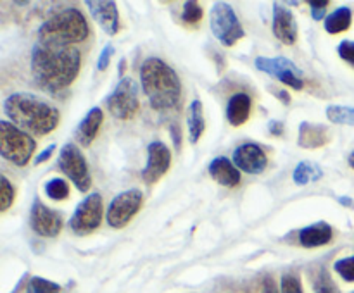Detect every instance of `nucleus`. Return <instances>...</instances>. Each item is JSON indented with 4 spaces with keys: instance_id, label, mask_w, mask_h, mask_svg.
<instances>
[{
    "instance_id": "obj_1",
    "label": "nucleus",
    "mask_w": 354,
    "mask_h": 293,
    "mask_svg": "<svg viewBox=\"0 0 354 293\" xmlns=\"http://www.w3.org/2000/svg\"><path fill=\"white\" fill-rule=\"evenodd\" d=\"M82 52L68 45L38 41L31 50V76L35 85L47 93L68 88L80 74Z\"/></svg>"
},
{
    "instance_id": "obj_2",
    "label": "nucleus",
    "mask_w": 354,
    "mask_h": 293,
    "mask_svg": "<svg viewBox=\"0 0 354 293\" xmlns=\"http://www.w3.org/2000/svg\"><path fill=\"white\" fill-rule=\"evenodd\" d=\"M3 114L14 126L38 137L52 133L61 121L57 107L26 92H16L7 97L3 100Z\"/></svg>"
},
{
    "instance_id": "obj_3",
    "label": "nucleus",
    "mask_w": 354,
    "mask_h": 293,
    "mask_svg": "<svg viewBox=\"0 0 354 293\" xmlns=\"http://www.w3.org/2000/svg\"><path fill=\"white\" fill-rule=\"evenodd\" d=\"M140 85L154 110L171 112L178 109L182 81L168 62L159 57L145 59L140 65Z\"/></svg>"
},
{
    "instance_id": "obj_4",
    "label": "nucleus",
    "mask_w": 354,
    "mask_h": 293,
    "mask_svg": "<svg viewBox=\"0 0 354 293\" xmlns=\"http://www.w3.org/2000/svg\"><path fill=\"white\" fill-rule=\"evenodd\" d=\"M90 34V26L86 17L76 7H64L52 14L38 28V38L44 43L68 45L75 47L80 41L86 40Z\"/></svg>"
},
{
    "instance_id": "obj_5",
    "label": "nucleus",
    "mask_w": 354,
    "mask_h": 293,
    "mask_svg": "<svg viewBox=\"0 0 354 293\" xmlns=\"http://www.w3.org/2000/svg\"><path fill=\"white\" fill-rule=\"evenodd\" d=\"M37 141L26 131L19 130L9 121L0 123V155L10 164L24 168L35 154Z\"/></svg>"
},
{
    "instance_id": "obj_6",
    "label": "nucleus",
    "mask_w": 354,
    "mask_h": 293,
    "mask_svg": "<svg viewBox=\"0 0 354 293\" xmlns=\"http://www.w3.org/2000/svg\"><path fill=\"white\" fill-rule=\"evenodd\" d=\"M209 26L216 40L225 47H234L245 34L239 16L227 2L213 3L209 10Z\"/></svg>"
},
{
    "instance_id": "obj_7",
    "label": "nucleus",
    "mask_w": 354,
    "mask_h": 293,
    "mask_svg": "<svg viewBox=\"0 0 354 293\" xmlns=\"http://www.w3.org/2000/svg\"><path fill=\"white\" fill-rule=\"evenodd\" d=\"M107 110L111 116L120 121H130L140 110V100H138V83L133 78H121L111 95L106 99Z\"/></svg>"
},
{
    "instance_id": "obj_8",
    "label": "nucleus",
    "mask_w": 354,
    "mask_h": 293,
    "mask_svg": "<svg viewBox=\"0 0 354 293\" xmlns=\"http://www.w3.org/2000/svg\"><path fill=\"white\" fill-rule=\"evenodd\" d=\"M104 217L102 195L97 192L86 195L82 202L76 205L71 219H69V230L78 236H88L93 231L99 230Z\"/></svg>"
},
{
    "instance_id": "obj_9",
    "label": "nucleus",
    "mask_w": 354,
    "mask_h": 293,
    "mask_svg": "<svg viewBox=\"0 0 354 293\" xmlns=\"http://www.w3.org/2000/svg\"><path fill=\"white\" fill-rule=\"evenodd\" d=\"M57 165L80 192H88L90 186H92V176H90L85 155L80 150L78 145L66 143L59 152Z\"/></svg>"
},
{
    "instance_id": "obj_10",
    "label": "nucleus",
    "mask_w": 354,
    "mask_h": 293,
    "mask_svg": "<svg viewBox=\"0 0 354 293\" xmlns=\"http://www.w3.org/2000/svg\"><path fill=\"white\" fill-rule=\"evenodd\" d=\"M142 203H144V193L138 188H130L118 193L107 207V224L114 230H121L137 216L138 210L142 209Z\"/></svg>"
},
{
    "instance_id": "obj_11",
    "label": "nucleus",
    "mask_w": 354,
    "mask_h": 293,
    "mask_svg": "<svg viewBox=\"0 0 354 293\" xmlns=\"http://www.w3.org/2000/svg\"><path fill=\"white\" fill-rule=\"evenodd\" d=\"M256 69L266 72L270 76H275L279 81H282L283 85L290 86L292 90H303L304 88V74L296 64H294L290 59L287 57H256L254 61Z\"/></svg>"
},
{
    "instance_id": "obj_12",
    "label": "nucleus",
    "mask_w": 354,
    "mask_h": 293,
    "mask_svg": "<svg viewBox=\"0 0 354 293\" xmlns=\"http://www.w3.org/2000/svg\"><path fill=\"white\" fill-rule=\"evenodd\" d=\"M64 226V217L59 210L50 209L40 200H35L30 209V228L44 238H55L62 231Z\"/></svg>"
},
{
    "instance_id": "obj_13",
    "label": "nucleus",
    "mask_w": 354,
    "mask_h": 293,
    "mask_svg": "<svg viewBox=\"0 0 354 293\" xmlns=\"http://www.w3.org/2000/svg\"><path fill=\"white\" fill-rule=\"evenodd\" d=\"M171 168V150L162 141H152L147 145V162L142 169V179L145 185H156Z\"/></svg>"
},
{
    "instance_id": "obj_14",
    "label": "nucleus",
    "mask_w": 354,
    "mask_h": 293,
    "mask_svg": "<svg viewBox=\"0 0 354 293\" xmlns=\"http://www.w3.org/2000/svg\"><path fill=\"white\" fill-rule=\"evenodd\" d=\"M234 164L248 174H261L268 168L266 152L258 143H242L234 150Z\"/></svg>"
},
{
    "instance_id": "obj_15",
    "label": "nucleus",
    "mask_w": 354,
    "mask_h": 293,
    "mask_svg": "<svg viewBox=\"0 0 354 293\" xmlns=\"http://www.w3.org/2000/svg\"><path fill=\"white\" fill-rule=\"evenodd\" d=\"M273 34L277 40L282 41L283 45H294L297 41V28L296 16L292 10L287 9L283 3H273V24H272Z\"/></svg>"
},
{
    "instance_id": "obj_16",
    "label": "nucleus",
    "mask_w": 354,
    "mask_h": 293,
    "mask_svg": "<svg viewBox=\"0 0 354 293\" xmlns=\"http://www.w3.org/2000/svg\"><path fill=\"white\" fill-rule=\"evenodd\" d=\"M86 9L92 14L93 21L106 31L109 37L120 31V12H118V6L113 0H86Z\"/></svg>"
},
{
    "instance_id": "obj_17",
    "label": "nucleus",
    "mask_w": 354,
    "mask_h": 293,
    "mask_svg": "<svg viewBox=\"0 0 354 293\" xmlns=\"http://www.w3.org/2000/svg\"><path fill=\"white\" fill-rule=\"evenodd\" d=\"M328 143H330V131H328V128L325 124L310 123V121H303L299 124L297 145L301 148L315 150V148H322Z\"/></svg>"
},
{
    "instance_id": "obj_18",
    "label": "nucleus",
    "mask_w": 354,
    "mask_h": 293,
    "mask_svg": "<svg viewBox=\"0 0 354 293\" xmlns=\"http://www.w3.org/2000/svg\"><path fill=\"white\" fill-rule=\"evenodd\" d=\"M102 123H104L102 109H100V107H92V109L85 114V117L80 121L78 126H76L75 130L76 141H78L83 148L90 147V145L93 143V140L97 138V134H99Z\"/></svg>"
},
{
    "instance_id": "obj_19",
    "label": "nucleus",
    "mask_w": 354,
    "mask_h": 293,
    "mask_svg": "<svg viewBox=\"0 0 354 293\" xmlns=\"http://www.w3.org/2000/svg\"><path fill=\"white\" fill-rule=\"evenodd\" d=\"M207 172H209L211 178L221 186H227V188H235V186L241 185V171H239L237 165L234 164V161L227 157H216L209 162L207 165Z\"/></svg>"
},
{
    "instance_id": "obj_20",
    "label": "nucleus",
    "mask_w": 354,
    "mask_h": 293,
    "mask_svg": "<svg viewBox=\"0 0 354 293\" xmlns=\"http://www.w3.org/2000/svg\"><path fill=\"white\" fill-rule=\"evenodd\" d=\"M332 236H334V230L325 221H318V223L310 224V226L301 228L299 233H297L299 245L304 248L324 247V245L330 243Z\"/></svg>"
},
{
    "instance_id": "obj_21",
    "label": "nucleus",
    "mask_w": 354,
    "mask_h": 293,
    "mask_svg": "<svg viewBox=\"0 0 354 293\" xmlns=\"http://www.w3.org/2000/svg\"><path fill=\"white\" fill-rule=\"evenodd\" d=\"M252 110V99L248 93H235L230 97L227 103V119L232 126L239 128L248 123L251 117Z\"/></svg>"
},
{
    "instance_id": "obj_22",
    "label": "nucleus",
    "mask_w": 354,
    "mask_h": 293,
    "mask_svg": "<svg viewBox=\"0 0 354 293\" xmlns=\"http://www.w3.org/2000/svg\"><path fill=\"white\" fill-rule=\"evenodd\" d=\"M187 126H189V141L196 145L206 131V119H204V107L201 100H192L187 109Z\"/></svg>"
},
{
    "instance_id": "obj_23",
    "label": "nucleus",
    "mask_w": 354,
    "mask_h": 293,
    "mask_svg": "<svg viewBox=\"0 0 354 293\" xmlns=\"http://www.w3.org/2000/svg\"><path fill=\"white\" fill-rule=\"evenodd\" d=\"M351 23H353L351 7L342 6V7H337L334 12L328 14V16L325 17L324 26L328 34H339L348 31L349 28H351Z\"/></svg>"
},
{
    "instance_id": "obj_24",
    "label": "nucleus",
    "mask_w": 354,
    "mask_h": 293,
    "mask_svg": "<svg viewBox=\"0 0 354 293\" xmlns=\"http://www.w3.org/2000/svg\"><path fill=\"white\" fill-rule=\"evenodd\" d=\"M322 178H324V171H322L320 165L310 161H301L292 172L294 183L299 186L310 185V183L318 181Z\"/></svg>"
},
{
    "instance_id": "obj_25",
    "label": "nucleus",
    "mask_w": 354,
    "mask_h": 293,
    "mask_svg": "<svg viewBox=\"0 0 354 293\" xmlns=\"http://www.w3.org/2000/svg\"><path fill=\"white\" fill-rule=\"evenodd\" d=\"M328 121L334 124H342V126H354V107L349 105H328L327 110Z\"/></svg>"
},
{
    "instance_id": "obj_26",
    "label": "nucleus",
    "mask_w": 354,
    "mask_h": 293,
    "mask_svg": "<svg viewBox=\"0 0 354 293\" xmlns=\"http://www.w3.org/2000/svg\"><path fill=\"white\" fill-rule=\"evenodd\" d=\"M45 195L54 202H61L69 196V185L62 178H52L44 186Z\"/></svg>"
},
{
    "instance_id": "obj_27",
    "label": "nucleus",
    "mask_w": 354,
    "mask_h": 293,
    "mask_svg": "<svg viewBox=\"0 0 354 293\" xmlns=\"http://www.w3.org/2000/svg\"><path fill=\"white\" fill-rule=\"evenodd\" d=\"M62 288L57 283L50 281V279L40 278V276H33L30 278L26 286V293H61Z\"/></svg>"
},
{
    "instance_id": "obj_28",
    "label": "nucleus",
    "mask_w": 354,
    "mask_h": 293,
    "mask_svg": "<svg viewBox=\"0 0 354 293\" xmlns=\"http://www.w3.org/2000/svg\"><path fill=\"white\" fill-rule=\"evenodd\" d=\"M16 199V188L7 179V176H0V212H7Z\"/></svg>"
},
{
    "instance_id": "obj_29",
    "label": "nucleus",
    "mask_w": 354,
    "mask_h": 293,
    "mask_svg": "<svg viewBox=\"0 0 354 293\" xmlns=\"http://www.w3.org/2000/svg\"><path fill=\"white\" fill-rule=\"evenodd\" d=\"M204 17V10L201 7L199 2H194V0H189V2L183 3L182 9V21L185 24H199Z\"/></svg>"
},
{
    "instance_id": "obj_30",
    "label": "nucleus",
    "mask_w": 354,
    "mask_h": 293,
    "mask_svg": "<svg viewBox=\"0 0 354 293\" xmlns=\"http://www.w3.org/2000/svg\"><path fill=\"white\" fill-rule=\"evenodd\" d=\"M334 271L341 276L344 281L354 283V255L342 257L334 262Z\"/></svg>"
},
{
    "instance_id": "obj_31",
    "label": "nucleus",
    "mask_w": 354,
    "mask_h": 293,
    "mask_svg": "<svg viewBox=\"0 0 354 293\" xmlns=\"http://www.w3.org/2000/svg\"><path fill=\"white\" fill-rule=\"evenodd\" d=\"M280 290H282V293H304L301 279L296 274H292V272H287V274L282 276Z\"/></svg>"
},
{
    "instance_id": "obj_32",
    "label": "nucleus",
    "mask_w": 354,
    "mask_h": 293,
    "mask_svg": "<svg viewBox=\"0 0 354 293\" xmlns=\"http://www.w3.org/2000/svg\"><path fill=\"white\" fill-rule=\"evenodd\" d=\"M315 293H339L334 281H332L330 274H328V271H325V269H322L317 281H315Z\"/></svg>"
},
{
    "instance_id": "obj_33",
    "label": "nucleus",
    "mask_w": 354,
    "mask_h": 293,
    "mask_svg": "<svg viewBox=\"0 0 354 293\" xmlns=\"http://www.w3.org/2000/svg\"><path fill=\"white\" fill-rule=\"evenodd\" d=\"M308 3H310L311 17H313L315 21L324 19L325 14H327L328 6H330V2H328V0H310Z\"/></svg>"
},
{
    "instance_id": "obj_34",
    "label": "nucleus",
    "mask_w": 354,
    "mask_h": 293,
    "mask_svg": "<svg viewBox=\"0 0 354 293\" xmlns=\"http://www.w3.org/2000/svg\"><path fill=\"white\" fill-rule=\"evenodd\" d=\"M337 52H339V57H341L342 61H346L348 64L354 65V41L342 40L341 43H339Z\"/></svg>"
},
{
    "instance_id": "obj_35",
    "label": "nucleus",
    "mask_w": 354,
    "mask_h": 293,
    "mask_svg": "<svg viewBox=\"0 0 354 293\" xmlns=\"http://www.w3.org/2000/svg\"><path fill=\"white\" fill-rule=\"evenodd\" d=\"M113 54H114V47L111 43H107L106 47L102 48V52H100L99 59H97V69H99V71H106V69L109 68Z\"/></svg>"
},
{
    "instance_id": "obj_36",
    "label": "nucleus",
    "mask_w": 354,
    "mask_h": 293,
    "mask_svg": "<svg viewBox=\"0 0 354 293\" xmlns=\"http://www.w3.org/2000/svg\"><path fill=\"white\" fill-rule=\"evenodd\" d=\"M169 134H171L175 147L180 150V147H182V128H180L178 123L169 124Z\"/></svg>"
},
{
    "instance_id": "obj_37",
    "label": "nucleus",
    "mask_w": 354,
    "mask_h": 293,
    "mask_svg": "<svg viewBox=\"0 0 354 293\" xmlns=\"http://www.w3.org/2000/svg\"><path fill=\"white\" fill-rule=\"evenodd\" d=\"M54 152H55V145H48V147L45 148V150H41L40 154H38L37 157H35L33 164L38 165V164H41V162H47L48 159L52 157V154H54Z\"/></svg>"
},
{
    "instance_id": "obj_38",
    "label": "nucleus",
    "mask_w": 354,
    "mask_h": 293,
    "mask_svg": "<svg viewBox=\"0 0 354 293\" xmlns=\"http://www.w3.org/2000/svg\"><path fill=\"white\" fill-rule=\"evenodd\" d=\"M268 131L272 134H275V137H280V134H283V123L282 121H270L268 123Z\"/></svg>"
},
{
    "instance_id": "obj_39",
    "label": "nucleus",
    "mask_w": 354,
    "mask_h": 293,
    "mask_svg": "<svg viewBox=\"0 0 354 293\" xmlns=\"http://www.w3.org/2000/svg\"><path fill=\"white\" fill-rule=\"evenodd\" d=\"M263 293H279L275 281H273L270 276H266V278L263 279Z\"/></svg>"
},
{
    "instance_id": "obj_40",
    "label": "nucleus",
    "mask_w": 354,
    "mask_h": 293,
    "mask_svg": "<svg viewBox=\"0 0 354 293\" xmlns=\"http://www.w3.org/2000/svg\"><path fill=\"white\" fill-rule=\"evenodd\" d=\"M273 95H275L277 99L282 100L283 103H290V95H289V93L286 92V90H280V88L273 90Z\"/></svg>"
},
{
    "instance_id": "obj_41",
    "label": "nucleus",
    "mask_w": 354,
    "mask_h": 293,
    "mask_svg": "<svg viewBox=\"0 0 354 293\" xmlns=\"http://www.w3.org/2000/svg\"><path fill=\"white\" fill-rule=\"evenodd\" d=\"M339 202H341V205H353V199H349V196H339Z\"/></svg>"
},
{
    "instance_id": "obj_42",
    "label": "nucleus",
    "mask_w": 354,
    "mask_h": 293,
    "mask_svg": "<svg viewBox=\"0 0 354 293\" xmlns=\"http://www.w3.org/2000/svg\"><path fill=\"white\" fill-rule=\"evenodd\" d=\"M348 164H349V168L354 169V150L348 155Z\"/></svg>"
}]
</instances>
